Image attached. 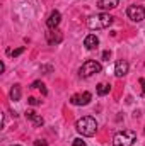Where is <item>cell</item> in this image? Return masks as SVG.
<instances>
[{"label": "cell", "mask_w": 145, "mask_h": 146, "mask_svg": "<svg viewBox=\"0 0 145 146\" xmlns=\"http://www.w3.org/2000/svg\"><path fill=\"white\" fill-rule=\"evenodd\" d=\"M126 15L133 22H142L145 19V9L142 5H130L128 10H126Z\"/></svg>", "instance_id": "cell-5"}, {"label": "cell", "mask_w": 145, "mask_h": 146, "mask_svg": "<svg viewBox=\"0 0 145 146\" xmlns=\"http://www.w3.org/2000/svg\"><path fill=\"white\" fill-rule=\"evenodd\" d=\"M60 21H62V14H60L58 10H53V12L50 14V17L46 19V26L53 31V29H56V27H58Z\"/></svg>", "instance_id": "cell-7"}, {"label": "cell", "mask_w": 145, "mask_h": 146, "mask_svg": "<svg viewBox=\"0 0 145 146\" xmlns=\"http://www.w3.org/2000/svg\"><path fill=\"white\" fill-rule=\"evenodd\" d=\"M137 141V133L132 129H125L114 134L113 138V146H132Z\"/></svg>", "instance_id": "cell-3"}, {"label": "cell", "mask_w": 145, "mask_h": 146, "mask_svg": "<svg viewBox=\"0 0 145 146\" xmlns=\"http://www.w3.org/2000/svg\"><path fill=\"white\" fill-rule=\"evenodd\" d=\"M24 49H26V48H24V46H21V48H17V49H14V51H9V53H10V56H14V58H15V56H19V54H22V53H24Z\"/></svg>", "instance_id": "cell-15"}, {"label": "cell", "mask_w": 145, "mask_h": 146, "mask_svg": "<svg viewBox=\"0 0 145 146\" xmlns=\"http://www.w3.org/2000/svg\"><path fill=\"white\" fill-rule=\"evenodd\" d=\"M60 41H62V34H60V31L55 29V34H53V33L48 34V42H50V44H53V42H60Z\"/></svg>", "instance_id": "cell-13"}, {"label": "cell", "mask_w": 145, "mask_h": 146, "mask_svg": "<svg viewBox=\"0 0 145 146\" xmlns=\"http://www.w3.org/2000/svg\"><path fill=\"white\" fill-rule=\"evenodd\" d=\"M21 99V85H14L12 88H10V100H14V102H17Z\"/></svg>", "instance_id": "cell-12"}, {"label": "cell", "mask_w": 145, "mask_h": 146, "mask_svg": "<svg viewBox=\"0 0 145 146\" xmlns=\"http://www.w3.org/2000/svg\"><path fill=\"white\" fill-rule=\"evenodd\" d=\"M96 90H97V94H99V95H108L109 90H111V87H109V85H106V83H99Z\"/></svg>", "instance_id": "cell-14"}, {"label": "cell", "mask_w": 145, "mask_h": 146, "mask_svg": "<svg viewBox=\"0 0 145 146\" xmlns=\"http://www.w3.org/2000/svg\"><path fill=\"white\" fill-rule=\"evenodd\" d=\"M26 117H28V119H29V121L36 126V127H41V126L44 124L43 117H41V115H38L36 112H33V110H28V112H26Z\"/></svg>", "instance_id": "cell-10"}, {"label": "cell", "mask_w": 145, "mask_h": 146, "mask_svg": "<svg viewBox=\"0 0 145 146\" xmlns=\"http://www.w3.org/2000/svg\"><path fill=\"white\" fill-rule=\"evenodd\" d=\"M84 46L87 49H96L99 46V37L96 36V34H87L85 39H84Z\"/></svg>", "instance_id": "cell-8"}, {"label": "cell", "mask_w": 145, "mask_h": 146, "mask_svg": "<svg viewBox=\"0 0 145 146\" xmlns=\"http://www.w3.org/2000/svg\"><path fill=\"white\" fill-rule=\"evenodd\" d=\"M34 146H48V143L43 141V139H36V141H34Z\"/></svg>", "instance_id": "cell-18"}, {"label": "cell", "mask_w": 145, "mask_h": 146, "mask_svg": "<svg viewBox=\"0 0 145 146\" xmlns=\"http://www.w3.org/2000/svg\"><path fill=\"white\" fill-rule=\"evenodd\" d=\"M97 5L103 10H111V9H116L119 5V0H99Z\"/></svg>", "instance_id": "cell-11"}, {"label": "cell", "mask_w": 145, "mask_h": 146, "mask_svg": "<svg viewBox=\"0 0 145 146\" xmlns=\"http://www.w3.org/2000/svg\"><path fill=\"white\" fill-rule=\"evenodd\" d=\"M75 129H77L82 136L91 138V136H94V134L97 133V122H96L94 117L85 115V117H82V119H79V121L75 122Z\"/></svg>", "instance_id": "cell-1"}, {"label": "cell", "mask_w": 145, "mask_h": 146, "mask_svg": "<svg viewBox=\"0 0 145 146\" xmlns=\"http://www.w3.org/2000/svg\"><path fill=\"white\" fill-rule=\"evenodd\" d=\"M113 17L109 14H96V15H91L87 19V26L89 29L92 31H99V29H108L109 26L113 24Z\"/></svg>", "instance_id": "cell-2"}, {"label": "cell", "mask_w": 145, "mask_h": 146, "mask_svg": "<svg viewBox=\"0 0 145 146\" xmlns=\"http://www.w3.org/2000/svg\"><path fill=\"white\" fill-rule=\"evenodd\" d=\"M128 68H130L128 61H125V60L118 61L116 66H114V73H116V76H125V75L128 73Z\"/></svg>", "instance_id": "cell-9"}, {"label": "cell", "mask_w": 145, "mask_h": 146, "mask_svg": "<svg viewBox=\"0 0 145 146\" xmlns=\"http://www.w3.org/2000/svg\"><path fill=\"white\" fill-rule=\"evenodd\" d=\"M91 99H92V95L89 94V92H84V94H79V95H73L72 97V102L73 106H87L89 102H91Z\"/></svg>", "instance_id": "cell-6"}, {"label": "cell", "mask_w": 145, "mask_h": 146, "mask_svg": "<svg viewBox=\"0 0 145 146\" xmlns=\"http://www.w3.org/2000/svg\"><path fill=\"white\" fill-rule=\"evenodd\" d=\"M72 146H87V145H85V141H82L80 138H77V139H73Z\"/></svg>", "instance_id": "cell-16"}, {"label": "cell", "mask_w": 145, "mask_h": 146, "mask_svg": "<svg viewBox=\"0 0 145 146\" xmlns=\"http://www.w3.org/2000/svg\"><path fill=\"white\" fill-rule=\"evenodd\" d=\"M103 72V66H101V63H97V61H94V60H87L82 66H80V76H84V78H89V76H92V75H97V73Z\"/></svg>", "instance_id": "cell-4"}, {"label": "cell", "mask_w": 145, "mask_h": 146, "mask_svg": "<svg viewBox=\"0 0 145 146\" xmlns=\"http://www.w3.org/2000/svg\"><path fill=\"white\" fill-rule=\"evenodd\" d=\"M41 87V82H34L33 85H31V88H39Z\"/></svg>", "instance_id": "cell-21"}, {"label": "cell", "mask_w": 145, "mask_h": 146, "mask_svg": "<svg viewBox=\"0 0 145 146\" xmlns=\"http://www.w3.org/2000/svg\"><path fill=\"white\" fill-rule=\"evenodd\" d=\"M109 56H111V51H104V53H103V60H106V61H108Z\"/></svg>", "instance_id": "cell-19"}, {"label": "cell", "mask_w": 145, "mask_h": 146, "mask_svg": "<svg viewBox=\"0 0 145 146\" xmlns=\"http://www.w3.org/2000/svg\"><path fill=\"white\" fill-rule=\"evenodd\" d=\"M39 90H41V94H43V95H46V94H48V90L44 88V85H43V83H41V87H39Z\"/></svg>", "instance_id": "cell-20"}, {"label": "cell", "mask_w": 145, "mask_h": 146, "mask_svg": "<svg viewBox=\"0 0 145 146\" xmlns=\"http://www.w3.org/2000/svg\"><path fill=\"white\" fill-rule=\"evenodd\" d=\"M28 102H29L31 106H39V100L34 99V97H29V99H28Z\"/></svg>", "instance_id": "cell-17"}, {"label": "cell", "mask_w": 145, "mask_h": 146, "mask_svg": "<svg viewBox=\"0 0 145 146\" xmlns=\"http://www.w3.org/2000/svg\"><path fill=\"white\" fill-rule=\"evenodd\" d=\"M12 146H19V145H12Z\"/></svg>", "instance_id": "cell-23"}, {"label": "cell", "mask_w": 145, "mask_h": 146, "mask_svg": "<svg viewBox=\"0 0 145 146\" xmlns=\"http://www.w3.org/2000/svg\"><path fill=\"white\" fill-rule=\"evenodd\" d=\"M140 85L144 87V94H145V78H140Z\"/></svg>", "instance_id": "cell-22"}]
</instances>
